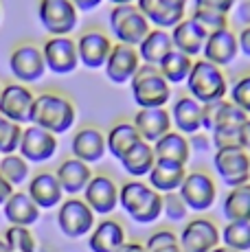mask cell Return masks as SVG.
<instances>
[{
    "mask_svg": "<svg viewBox=\"0 0 250 252\" xmlns=\"http://www.w3.org/2000/svg\"><path fill=\"white\" fill-rule=\"evenodd\" d=\"M75 123H77V105L70 96L55 90H46L35 94L29 125H37V127L60 136V134L70 132Z\"/></svg>",
    "mask_w": 250,
    "mask_h": 252,
    "instance_id": "cell-1",
    "label": "cell"
},
{
    "mask_svg": "<svg viewBox=\"0 0 250 252\" xmlns=\"http://www.w3.org/2000/svg\"><path fill=\"white\" fill-rule=\"evenodd\" d=\"M178 193L185 200V204L189 206V211L204 213L218 200V184L209 171L195 169V171H187V178Z\"/></svg>",
    "mask_w": 250,
    "mask_h": 252,
    "instance_id": "cell-9",
    "label": "cell"
},
{
    "mask_svg": "<svg viewBox=\"0 0 250 252\" xmlns=\"http://www.w3.org/2000/svg\"><path fill=\"white\" fill-rule=\"evenodd\" d=\"M189 138V147H191V152H198V154H206V152H211V147H213V140H211V134L209 132H198V134H191V136H187Z\"/></svg>",
    "mask_w": 250,
    "mask_h": 252,
    "instance_id": "cell-46",
    "label": "cell"
},
{
    "mask_svg": "<svg viewBox=\"0 0 250 252\" xmlns=\"http://www.w3.org/2000/svg\"><path fill=\"white\" fill-rule=\"evenodd\" d=\"M244 127H219L211 132L215 149H244Z\"/></svg>",
    "mask_w": 250,
    "mask_h": 252,
    "instance_id": "cell-41",
    "label": "cell"
},
{
    "mask_svg": "<svg viewBox=\"0 0 250 252\" xmlns=\"http://www.w3.org/2000/svg\"><path fill=\"white\" fill-rule=\"evenodd\" d=\"M9 70L13 79L20 84H35L44 77L46 62L42 55V46L35 42H20L9 53Z\"/></svg>",
    "mask_w": 250,
    "mask_h": 252,
    "instance_id": "cell-8",
    "label": "cell"
},
{
    "mask_svg": "<svg viewBox=\"0 0 250 252\" xmlns=\"http://www.w3.org/2000/svg\"><path fill=\"white\" fill-rule=\"evenodd\" d=\"M189 0H136V7L147 18L152 29L171 31L178 22L187 18Z\"/></svg>",
    "mask_w": 250,
    "mask_h": 252,
    "instance_id": "cell-17",
    "label": "cell"
},
{
    "mask_svg": "<svg viewBox=\"0 0 250 252\" xmlns=\"http://www.w3.org/2000/svg\"><path fill=\"white\" fill-rule=\"evenodd\" d=\"M143 66L141 55H138L136 46H127V44H119L114 42L112 51L108 55V62L103 66V72L108 77V81L117 86L129 84L134 79V75L138 72V68Z\"/></svg>",
    "mask_w": 250,
    "mask_h": 252,
    "instance_id": "cell-16",
    "label": "cell"
},
{
    "mask_svg": "<svg viewBox=\"0 0 250 252\" xmlns=\"http://www.w3.org/2000/svg\"><path fill=\"white\" fill-rule=\"evenodd\" d=\"M244 152L248 154V158H250V119L246 121V125H244Z\"/></svg>",
    "mask_w": 250,
    "mask_h": 252,
    "instance_id": "cell-52",
    "label": "cell"
},
{
    "mask_svg": "<svg viewBox=\"0 0 250 252\" xmlns=\"http://www.w3.org/2000/svg\"><path fill=\"white\" fill-rule=\"evenodd\" d=\"M187 178V164L169 162V160H156L154 169L147 176V184L158 193H174L180 191L182 182Z\"/></svg>",
    "mask_w": 250,
    "mask_h": 252,
    "instance_id": "cell-29",
    "label": "cell"
},
{
    "mask_svg": "<svg viewBox=\"0 0 250 252\" xmlns=\"http://www.w3.org/2000/svg\"><path fill=\"white\" fill-rule=\"evenodd\" d=\"M132 99L138 110L150 108H165L171 101V86L165 81V77L158 72L156 66L143 64L134 79L129 81Z\"/></svg>",
    "mask_w": 250,
    "mask_h": 252,
    "instance_id": "cell-4",
    "label": "cell"
},
{
    "mask_svg": "<svg viewBox=\"0 0 250 252\" xmlns=\"http://www.w3.org/2000/svg\"><path fill=\"white\" fill-rule=\"evenodd\" d=\"M121 164H123V171L127 176H132V180H143V178L150 176V171L156 164L154 147L150 143H145V140H141L121 158Z\"/></svg>",
    "mask_w": 250,
    "mask_h": 252,
    "instance_id": "cell-31",
    "label": "cell"
},
{
    "mask_svg": "<svg viewBox=\"0 0 250 252\" xmlns=\"http://www.w3.org/2000/svg\"><path fill=\"white\" fill-rule=\"evenodd\" d=\"M180 241H178V235L169 228H160V230H154L145 241V248L147 252H167L171 248H178Z\"/></svg>",
    "mask_w": 250,
    "mask_h": 252,
    "instance_id": "cell-44",
    "label": "cell"
},
{
    "mask_svg": "<svg viewBox=\"0 0 250 252\" xmlns=\"http://www.w3.org/2000/svg\"><path fill=\"white\" fill-rule=\"evenodd\" d=\"M40 46L46 62V70H51L53 75H70L79 68L77 44L70 35L46 37Z\"/></svg>",
    "mask_w": 250,
    "mask_h": 252,
    "instance_id": "cell-12",
    "label": "cell"
},
{
    "mask_svg": "<svg viewBox=\"0 0 250 252\" xmlns=\"http://www.w3.org/2000/svg\"><path fill=\"white\" fill-rule=\"evenodd\" d=\"M185 86L189 90V96H193L202 105L222 101L228 94V77L224 75V70L202 57L193 62V68L187 77Z\"/></svg>",
    "mask_w": 250,
    "mask_h": 252,
    "instance_id": "cell-3",
    "label": "cell"
},
{
    "mask_svg": "<svg viewBox=\"0 0 250 252\" xmlns=\"http://www.w3.org/2000/svg\"><path fill=\"white\" fill-rule=\"evenodd\" d=\"M119 187L121 184H117V180L108 173H94L81 195L86 204L94 211V215L108 217L119 208Z\"/></svg>",
    "mask_w": 250,
    "mask_h": 252,
    "instance_id": "cell-15",
    "label": "cell"
},
{
    "mask_svg": "<svg viewBox=\"0 0 250 252\" xmlns=\"http://www.w3.org/2000/svg\"><path fill=\"white\" fill-rule=\"evenodd\" d=\"M193 57L185 55L180 51H171L160 64L156 66L158 72L165 77V81L169 86H180V84H187V77H189L191 68H193Z\"/></svg>",
    "mask_w": 250,
    "mask_h": 252,
    "instance_id": "cell-35",
    "label": "cell"
},
{
    "mask_svg": "<svg viewBox=\"0 0 250 252\" xmlns=\"http://www.w3.org/2000/svg\"><path fill=\"white\" fill-rule=\"evenodd\" d=\"M77 55H79V66H86L88 70H99L105 66L108 55L112 51L114 42L101 29H86L75 40Z\"/></svg>",
    "mask_w": 250,
    "mask_h": 252,
    "instance_id": "cell-11",
    "label": "cell"
},
{
    "mask_svg": "<svg viewBox=\"0 0 250 252\" xmlns=\"http://www.w3.org/2000/svg\"><path fill=\"white\" fill-rule=\"evenodd\" d=\"M127 241L125 226L117 220H101L94 224L93 232L88 235V250L90 252H117Z\"/></svg>",
    "mask_w": 250,
    "mask_h": 252,
    "instance_id": "cell-26",
    "label": "cell"
},
{
    "mask_svg": "<svg viewBox=\"0 0 250 252\" xmlns=\"http://www.w3.org/2000/svg\"><path fill=\"white\" fill-rule=\"evenodd\" d=\"M0 252H11V250L7 248V244H4V239H2V237H0Z\"/></svg>",
    "mask_w": 250,
    "mask_h": 252,
    "instance_id": "cell-55",
    "label": "cell"
},
{
    "mask_svg": "<svg viewBox=\"0 0 250 252\" xmlns=\"http://www.w3.org/2000/svg\"><path fill=\"white\" fill-rule=\"evenodd\" d=\"M222 246L235 252H250V221H228L222 228Z\"/></svg>",
    "mask_w": 250,
    "mask_h": 252,
    "instance_id": "cell-37",
    "label": "cell"
},
{
    "mask_svg": "<svg viewBox=\"0 0 250 252\" xmlns=\"http://www.w3.org/2000/svg\"><path fill=\"white\" fill-rule=\"evenodd\" d=\"M237 18L244 22V27H250V0H244L237 7Z\"/></svg>",
    "mask_w": 250,
    "mask_h": 252,
    "instance_id": "cell-50",
    "label": "cell"
},
{
    "mask_svg": "<svg viewBox=\"0 0 250 252\" xmlns=\"http://www.w3.org/2000/svg\"><path fill=\"white\" fill-rule=\"evenodd\" d=\"M169 252H182L180 248H174V250H169Z\"/></svg>",
    "mask_w": 250,
    "mask_h": 252,
    "instance_id": "cell-56",
    "label": "cell"
},
{
    "mask_svg": "<svg viewBox=\"0 0 250 252\" xmlns=\"http://www.w3.org/2000/svg\"><path fill=\"white\" fill-rule=\"evenodd\" d=\"M189 206L185 204V200L180 197V193H165L162 195V215L169 221H187L189 217Z\"/></svg>",
    "mask_w": 250,
    "mask_h": 252,
    "instance_id": "cell-42",
    "label": "cell"
},
{
    "mask_svg": "<svg viewBox=\"0 0 250 252\" xmlns=\"http://www.w3.org/2000/svg\"><path fill=\"white\" fill-rule=\"evenodd\" d=\"M169 114L176 132L185 134V136L202 132V103H198L193 96L189 94L178 96L174 105H171Z\"/></svg>",
    "mask_w": 250,
    "mask_h": 252,
    "instance_id": "cell-28",
    "label": "cell"
},
{
    "mask_svg": "<svg viewBox=\"0 0 250 252\" xmlns=\"http://www.w3.org/2000/svg\"><path fill=\"white\" fill-rule=\"evenodd\" d=\"M230 92V103L237 105L244 114L250 116V72H244L233 81V86H228Z\"/></svg>",
    "mask_w": 250,
    "mask_h": 252,
    "instance_id": "cell-40",
    "label": "cell"
},
{
    "mask_svg": "<svg viewBox=\"0 0 250 252\" xmlns=\"http://www.w3.org/2000/svg\"><path fill=\"white\" fill-rule=\"evenodd\" d=\"M2 239L11 252H37V241L31 228L27 226H7Z\"/></svg>",
    "mask_w": 250,
    "mask_h": 252,
    "instance_id": "cell-38",
    "label": "cell"
},
{
    "mask_svg": "<svg viewBox=\"0 0 250 252\" xmlns=\"http://www.w3.org/2000/svg\"><path fill=\"white\" fill-rule=\"evenodd\" d=\"M178 241L182 252H211L222 244V230L209 217H195L182 226Z\"/></svg>",
    "mask_w": 250,
    "mask_h": 252,
    "instance_id": "cell-10",
    "label": "cell"
},
{
    "mask_svg": "<svg viewBox=\"0 0 250 252\" xmlns=\"http://www.w3.org/2000/svg\"><path fill=\"white\" fill-rule=\"evenodd\" d=\"M0 90H2V86H0Z\"/></svg>",
    "mask_w": 250,
    "mask_h": 252,
    "instance_id": "cell-58",
    "label": "cell"
},
{
    "mask_svg": "<svg viewBox=\"0 0 250 252\" xmlns=\"http://www.w3.org/2000/svg\"><path fill=\"white\" fill-rule=\"evenodd\" d=\"M132 123H134V127L138 129L141 138L150 145H154L156 140H160L165 134H169L171 129H174L171 114H169V110H165V108L136 110Z\"/></svg>",
    "mask_w": 250,
    "mask_h": 252,
    "instance_id": "cell-23",
    "label": "cell"
},
{
    "mask_svg": "<svg viewBox=\"0 0 250 252\" xmlns=\"http://www.w3.org/2000/svg\"><path fill=\"white\" fill-rule=\"evenodd\" d=\"M239 55V44H237V33L233 29H222L218 33H211L206 37V44L202 48V60L211 62V64L219 66H230L235 57Z\"/></svg>",
    "mask_w": 250,
    "mask_h": 252,
    "instance_id": "cell-22",
    "label": "cell"
},
{
    "mask_svg": "<svg viewBox=\"0 0 250 252\" xmlns=\"http://www.w3.org/2000/svg\"><path fill=\"white\" fill-rule=\"evenodd\" d=\"M226 221H250V182L228 189L222 202Z\"/></svg>",
    "mask_w": 250,
    "mask_h": 252,
    "instance_id": "cell-34",
    "label": "cell"
},
{
    "mask_svg": "<svg viewBox=\"0 0 250 252\" xmlns=\"http://www.w3.org/2000/svg\"><path fill=\"white\" fill-rule=\"evenodd\" d=\"M119 206L141 226L154 224L162 215V193L154 191L143 180H127L119 187Z\"/></svg>",
    "mask_w": 250,
    "mask_h": 252,
    "instance_id": "cell-2",
    "label": "cell"
},
{
    "mask_svg": "<svg viewBox=\"0 0 250 252\" xmlns=\"http://www.w3.org/2000/svg\"><path fill=\"white\" fill-rule=\"evenodd\" d=\"M70 152L75 158H79L86 164H94L108 154V143H105V132L94 125H84L73 134Z\"/></svg>",
    "mask_w": 250,
    "mask_h": 252,
    "instance_id": "cell-19",
    "label": "cell"
},
{
    "mask_svg": "<svg viewBox=\"0 0 250 252\" xmlns=\"http://www.w3.org/2000/svg\"><path fill=\"white\" fill-rule=\"evenodd\" d=\"M237 44H239V53L250 60V27H242V31L237 33Z\"/></svg>",
    "mask_w": 250,
    "mask_h": 252,
    "instance_id": "cell-47",
    "label": "cell"
},
{
    "mask_svg": "<svg viewBox=\"0 0 250 252\" xmlns=\"http://www.w3.org/2000/svg\"><path fill=\"white\" fill-rule=\"evenodd\" d=\"M141 134L134 127L132 121H119L105 134V143H108V154L114 156L117 160H121L125 154L134 147V145L141 143Z\"/></svg>",
    "mask_w": 250,
    "mask_h": 252,
    "instance_id": "cell-32",
    "label": "cell"
},
{
    "mask_svg": "<svg viewBox=\"0 0 250 252\" xmlns=\"http://www.w3.org/2000/svg\"><path fill=\"white\" fill-rule=\"evenodd\" d=\"M213 169L230 189L250 182V158L244 149H215Z\"/></svg>",
    "mask_w": 250,
    "mask_h": 252,
    "instance_id": "cell-13",
    "label": "cell"
},
{
    "mask_svg": "<svg viewBox=\"0 0 250 252\" xmlns=\"http://www.w3.org/2000/svg\"><path fill=\"white\" fill-rule=\"evenodd\" d=\"M110 2L117 7V4H136V0H110Z\"/></svg>",
    "mask_w": 250,
    "mask_h": 252,
    "instance_id": "cell-53",
    "label": "cell"
},
{
    "mask_svg": "<svg viewBox=\"0 0 250 252\" xmlns=\"http://www.w3.org/2000/svg\"><path fill=\"white\" fill-rule=\"evenodd\" d=\"M27 193L40 211H49L64 202V189L57 180L55 171H37L27 182Z\"/></svg>",
    "mask_w": 250,
    "mask_h": 252,
    "instance_id": "cell-21",
    "label": "cell"
},
{
    "mask_svg": "<svg viewBox=\"0 0 250 252\" xmlns=\"http://www.w3.org/2000/svg\"><path fill=\"white\" fill-rule=\"evenodd\" d=\"M117 252H147V248H145V244H141V241H125Z\"/></svg>",
    "mask_w": 250,
    "mask_h": 252,
    "instance_id": "cell-51",
    "label": "cell"
},
{
    "mask_svg": "<svg viewBox=\"0 0 250 252\" xmlns=\"http://www.w3.org/2000/svg\"><path fill=\"white\" fill-rule=\"evenodd\" d=\"M110 24V35L119 42V44L127 46H138L145 35L152 31V24L147 18L141 13L136 4H117L112 7L108 16Z\"/></svg>",
    "mask_w": 250,
    "mask_h": 252,
    "instance_id": "cell-5",
    "label": "cell"
},
{
    "mask_svg": "<svg viewBox=\"0 0 250 252\" xmlns=\"http://www.w3.org/2000/svg\"><path fill=\"white\" fill-rule=\"evenodd\" d=\"M33 101H35V92L27 84H20V81L4 84L0 90V114L13 123L25 125L31 121Z\"/></svg>",
    "mask_w": 250,
    "mask_h": 252,
    "instance_id": "cell-14",
    "label": "cell"
},
{
    "mask_svg": "<svg viewBox=\"0 0 250 252\" xmlns=\"http://www.w3.org/2000/svg\"><path fill=\"white\" fill-rule=\"evenodd\" d=\"M237 0H195V9H204V11H215L228 16L235 9Z\"/></svg>",
    "mask_w": 250,
    "mask_h": 252,
    "instance_id": "cell-45",
    "label": "cell"
},
{
    "mask_svg": "<svg viewBox=\"0 0 250 252\" xmlns=\"http://www.w3.org/2000/svg\"><path fill=\"white\" fill-rule=\"evenodd\" d=\"M2 215L9 221V226H27V228H31L33 224L40 221L42 211L37 208V204L31 200V195L27 191L16 189L11 193V197L4 202Z\"/></svg>",
    "mask_w": 250,
    "mask_h": 252,
    "instance_id": "cell-27",
    "label": "cell"
},
{
    "mask_svg": "<svg viewBox=\"0 0 250 252\" xmlns=\"http://www.w3.org/2000/svg\"><path fill=\"white\" fill-rule=\"evenodd\" d=\"M57 228L62 235L68 239H84L93 232L94 224H97V215L84 197H66L60 206H57Z\"/></svg>",
    "mask_w": 250,
    "mask_h": 252,
    "instance_id": "cell-6",
    "label": "cell"
},
{
    "mask_svg": "<svg viewBox=\"0 0 250 252\" xmlns=\"http://www.w3.org/2000/svg\"><path fill=\"white\" fill-rule=\"evenodd\" d=\"M0 18H2V9H0Z\"/></svg>",
    "mask_w": 250,
    "mask_h": 252,
    "instance_id": "cell-57",
    "label": "cell"
},
{
    "mask_svg": "<svg viewBox=\"0 0 250 252\" xmlns=\"http://www.w3.org/2000/svg\"><path fill=\"white\" fill-rule=\"evenodd\" d=\"M22 132H25V127L20 123H13L7 116L0 114V156L18 152L20 140H22Z\"/></svg>",
    "mask_w": 250,
    "mask_h": 252,
    "instance_id": "cell-39",
    "label": "cell"
},
{
    "mask_svg": "<svg viewBox=\"0 0 250 252\" xmlns=\"http://www.w3.org/2000/svg\"><path fill=\"white\" fill-rule=\"evenodd\" d=\"M169 33H171V42H174L176 51L185 53V55L193 57V60H198L202 55V48H204L206 37H209V33L189 16L182 22H178Z\"/></svg>",
    "mask_w": 250,
    "mask_h": 252,
    "instance_id": "cell-24",
    "label": "cell"
},
{
    "mask_svg": "<svg viewBox=\"0 0 250 252\" xmlns=\"http://www.w3.org/2000/svg\"><path fill=\"white\" fill-rule=\"evenodd\" d=\"M13 191H16V189H13L11 184L4 180L2 176H0V206H4V202H7L9 197H11V193H13Z\"/></svg>",
    "mask_w": 250,
    "mask_h": 252,
    "instance_id": "cell-49",
    "label": "cell"
},
{
    "mask_svg": "<svg viewBox=\"0 0 250 252\" xmlns=\"http://www.w3.org/2000/svg\"><path fill=\"white\" fill-rule=\"evenodd\" d=\"M248 119L250 116L244 114L242 110L230 103L228 99L202 105V129L209 134L219 127H244Z\"/></svg>",
    "mask_w": 250,
    "mask_h": 252,
    "instance_id": "cell-20",
    "label": "cell"
},
{
    "mask_svg": "<svg viewBox=\"0 0 250 252\" xmlns=\"http://www.w3.org/2000/svg\"><path fill=\"white\" fill-rule=\"evenodd\" d=\"M156 160H169V162H180L187 164L191 158V147H189V138L185 134L171 129L169 134H165L160 140L152 145Z\"/></svg>",
    "mask_w": 250,
    "mask_h": 252,
    "instance_id": "cell-33",
    "label": "cell"
},
{
    "mask_svg": "<svg viewBox=\"0 0 250 252\" xmlns=\"http://www.w3.org/2000/svg\"><path fill=\"white\" fill-rule=\"evenodd\" d=\"M55 176H57V180H60L62 189H64V193H68V197H77L79 193H84V189L88 187L90 178H93L94 173H93V169H90V164L81 162L79 158H75V156H68L57 164Z\"/></svg>",
    "mask_w": 250,
    "mask_h": 252,
    "instance_id": "cell-25",
    "label": "cell"
},
{
    "mask_svg": "<svg viewBox=\"0 0 250 252\" xmlns=\"http://www.w3.org/2000/svg\"><path fill=\"white\" fill-rule=\"evenodd\" d=\"M37 20L49 37L70 35L79 24V11L73 0H37Z\"/></svg>",
    "mask_w": 250,
    "mask_h": 252,
    "instance_id": "cell-7",
    "label": "cell"
},
{
    "mask_svg": "<svg viewBox=\"0 0 250 252\" xmlns=\"http://www.w3.org/2000/svg\"><path fill=\"white\" fill-rule=\"evenodd\" d=\"M211 252H235V250H230V248H226V246H222V244H219L218 248H213Z\"/></svg>",
    "mask_w": 250,
    "mask_h": 252,
    "instance_id": "cell-54",
    "label": "cell"
},
{
    "mask_svg": "<svg viewBox=\"0 0 250 252\" xmlns=\"http://www.w3.org/2000/svg\"><path fill=\"white\" fill-rule=\"evenodd\" d=\"M189 18H193L195 22L204 29L206 33H218L222 29H228V16L224 13H215V11H204V9H193L189 13Z\"/></svg>",
    "mask_w": 250,
    "mask_h": 252,
    "instance_id": "cell-43",
    "label": "cell"
},
{
    "mask_svg": "<svg viewBox=\"0 0 250 252\" xmlns=\"http://www.w3.org/2000/svg\"><path fill=\"white\" fill-rule=\"evenodd\" d=\"M103 2V0H73V4L77 7V11H93V9H97L99 4Z\"/></svg>",
    "mask_w": 250,
    "mask_h": 252,
    "instance_id": "cell-48",
    "label": "cell"
},
{
    "mask_svg": "<svg viewBox=\"0 0 250 252\" xmlns=\"http://www.w3.org/2000/svg\"><path fill=\"white\" fill-rule=\"evenodd\" d=\"M138 55H141L143 64L158 66L171 51H174V42H171V33L165 29H152L145 35V40L136 46Z\"/></svg>",
    "mask_w": 250,
    "mask_h": 252,
    "instance_id": "cell-30",
    "label": "cell"
},
{
    "mask_svg": "<svg viewBox=\"0 0 250 252\" xmlns=\"http://www.w3.org/2000/svg\"><path fill=\"white\" fill-rule=\"evenodd\" d=\"M0 176L4 178L13 189H20L31 180V164L20 154H7L0 156Z\"/></svg>",
    "mask_w": 250,
    "mask_h": 252,
    "instance_id": "cell-36",
    "label": "cell"
},
{
    "mask_svg": "<svg viewBox=\"0 0 250 252\" xmlns=\"http://www.w3.org/2000/svg\"><path fill=\"white\" fill-rule=\"evenodd\" d=\"M57 147H60V140H57L55 134L46 132V129L37 127V125H27L25 132H22L18 154H20L29 164L31 162L40 164V162L51 160L57 154Z\"/></svg>",
    "mask_w": 250,
    "mask_h": 252,
    "instance_id": "cell-18",
    "label": "cell"
}]
</instances>
